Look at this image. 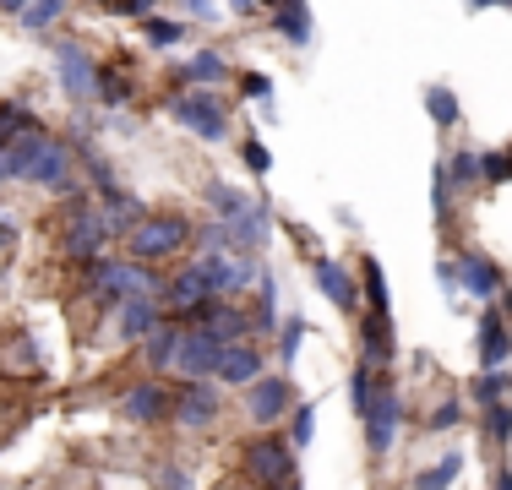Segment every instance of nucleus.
I'll return each mask as SVG.
<instances>
[{
    "mask_svg": "<svg viewBox=\"0 0 512 490\" xmlns=\"http://www.w3.org/2000/svg\"><path fill=\"white\" fill-rule=\"evenodd\" d=\"M169 409H175V387L158 382V376H137L126 392L115 398V414L126 425H142V431H153V425H169Z\"/></svg>",
    "mask_w": 512,
    "mask_h": 490,
    "instance_id": "8",
    "label": "nucleus"
},
{
    "mask_svg": "<svg viewBox=\"0 0 512 490\" xmlns=\"http://www.w3.org/2000/svg\"><path fill=\"white\" fill-rule=\"evenodd\" d=\"M442 164H447L453 191H474V186H480V147H453V153H442Z\"/></svg>",
    "mask_w": 512,
    "mask_h": 490,
    "instance_id": "37",
    "label": "nucleus"
},
{
    "mask_svg": "<svg viewBox=\"0 0 512 490\" xmlns=\"http://www.w3.org/2000/svg\"><path fill=\"white\" fill-rule=\"evenodd\" d=\"M93 6H104L109 17H137V22H148L158 0H93Z\"/></svg>",
    "mask_w": 512,
    "mask_h": 490,
    "instance_id": "46",
    "label": "nucleus"
},
{
    "mask_svg": "<svg viewBox=\"0 0 512 490\" xmlns=\"http://www.w3.org/2000/svg\"><path fill=\"white\" fill-rule=\"evenodd\" d=\"M267 229H273V207H267L262 196H251V207L229 224V235H235V256H251V262H256V256L267 251Z\"/></svg>",
    "mask_w": 512,
    "mask_h": 490,
    "instance_id": "23",
    "label": "nucleus"
},
{
    "mask_svg": "<svg viewBox=\"0 0 512 490\" xmlns=\"http://www.w3.org/2000/svg\"><path fill=\"white\" fill-rule=\"evenodd\" d=\"M109 245H115V235H109V224L99 213V196L88 186H77L66 196V207H60V256L88 267V262H99V256H109Z\"/></svg>",
    "mask_w": 512,
    "mask_h": 490,
    "instance_id": "3",
    "label": "nucleus"
},
{
    "mask_svg": "<svg viewBox=\"0 0 512 490\" xmlns=\"http://www.w3.org/2000/svg\"><path fill=\"white\" fill-rule=\"evenodd\" d=\"M224 82H235V60H229L224 49H197V55L186 60V88L218 93Z\"/></svg>",
    "mask_w": 512,
    "mask_h": 490,
    "instance_id": "24",
    "label": "nucleus"
},
{
    "mask_svg": "<svg viewBox=\"0 0 512 490\" xmlns=\"http://www.w3.org/2000/svg\"><path fill=\"white\" fill-rule=\"evenodd\" d=\"M463 463H469V458H463L458 447H453V452H442L436 463H425V469L414 474V490H453V485H458V474H463Z\"/></svg>",
    "mask_w": 512,
    "mask_h": 490,
    "instance_id": "32",
    "label": "nucleus"
},
{
    "mask_svg": "<svg viewBox=\"0 0 512 490\" xmlns=\"http://www.w3.org/2000/svg\"><path fill=\"white\" fill-rule=\"evenodd\" d=\"M153 485H158V490H197V480H191V469H186L180 458H164V463H158V469H153Z\"/></svg>",
    "mask_w": 512,
    "mask_h": 490,
    "instance_id": "44",
    "label": "nucleus"
},
{
    "mask_svg": "<svg viewBox=\"0 0 512 490\" xmlns=\"http://www.w3.org/2000/svg\"><path fill=\"white\" fill-rule=\"evenodd\" d=\"M256 6H262V0H229V11H235V17H256Z\"/></svg>",
    "mask_w": 512,
    "mask_h": 490,
    "instance_id": "50",
    "label": "nucleus"
},
{
    "mask_svg": "<svg viewBox=\"0 0 512 490\" xmlns=\"http://www.w3.org/2000/svg\"><path fill=\"white\" fill-rule=\"evenodd\" d=\"M360 305L371 316H393V294H387V273H382V262H376L371 251H360Z\"/></svg>",
    "mask_w": 512,
    "mask_h": 490,
    "instance_id": "26",
    "label": "nucleus"
},
{
    "mask_svg": "<svg viewBox=\"0 0 512 490\" xmlns=\"http://www.w3.org/2000/svg\"><path fill=\"white\" fill-rule=\"evenodd\" d=\"M425 115H431V126H436V131H453L458 120H463L458 93L447 88V82H431V88H425Z\"/></svg>",
    "mask_w": 512,
    "mask_h": 490,
    "instance_id": "33",
    "label": "nucleus"
},
{
    "mask_svg": "<svg viewBox=\"0 0 512 490\" xmlns=\"http://www.w3.org/2000/svg\"><path fill=\"white\" fill-rule=\"evenodd\" d=\"M0 186H39V191H77V153L50 126H33L28 137L0 147Z\"/></svg>",
    "mask_w": 512,
    "mask_h": 490,
    "instance_id": "1",
    "label": "nucleus"
},
{
    "mask_svg": "<svg viewBox=\"0 0 512 490\" xmlns=\"http://www.w3.org/2000/svg\"><path fill=\"white\" fill-rule=\"evenodd\" d=\"M0 284H6V267H0Z\"/></svg>",
    "mask_w": 512,
    "mask_h": 490,
    "instance_id": "55",
    "label": "nucleus"
},
{
    "mask_svg": "<svg viewBox=\"0 0 512 490\" xmlns=\"http://www.w3.org/2000/svg\"><path fill=\"white\" fill-rule=\"evenodd\" d=\"M284 490H289V485H284Z\"/></svg>",
    "mask_w": 512,
    "mask_h": 490,
    "instance_id": "56",
    "label": "nucleus"
},
{
    "mask_svg": "<svg viewBox=\"0 0 512 490\" xmlns=\"http://www.w3.org/2000/svg\"><path fill=\"white\" fill-rule=\"evenodd\" d=\"M251 294H256L251 322H256V343H262V338H273V333H278V322H284V316H278V278L262 267V273H256V289H251Z\"/></svg>",
    "mask_w": 512,
    "mask_h": 490,
    "instance_id": "29",
    "label": "nucleus"
},
{
    "mask_svg": "<svg viewBox=\"0 0 512 490\" xmlns=\"http://www.w3.org/2000/svg\"><path fill=\"white\" fill-rule=\"evenodd\" d=\"M240 93H246V98H262V104H267V98H273V77H262V71H246V77H240Z\"/></svg>",
    "mask_w": 512,
    "mask_h": 490,
    "instance_id": "47",
    "label": "nucleus"
},
{
    "mask_svg": "<svg viewBox=\"0 0 512 490\" xmlns=\"http://www.w3.org/2000/svg\"><path fill=\"white\" fill-rule=\"evenodd\" d=\"M289 490H306V485H300V480H295V485H289Z\"/></svg>",
    "mask_w": 512,
    "mask_h": 490,
    "instance_id": "54",
    "label": "nucleus"
},
{
    "mask_svg": "<svg viewBox=\"0 0 512 490\" xmlns=\"http://www.w3.org/2000/svg\"><path fill=\"white\" fill-rule=\"evenodd\" d=\"M360 425H365V452H371V463H387V452L398 447V431H404V392L393 387V376L376 387L371 414H365Z\"/></svg>",
    "mask_w": 512,
    "mask_h": 490,
    "instance_id": "7",
    "label": "nucleus"
},
{
    "mask_svg": "<svg viewBox=\"0 0 512 490\" xmlns=\"http://www.w3.org/2000/svg\"><path fill=\"white\" fill-rule=\"evenodd\" d=\"M491 490H512V463H507V458L496 463V474H491Z\"/></svg>",
    "mask_w": 512,
    "mask_h": 490,
    "instance_id": "49",
    "label": "nucleus"
},
{
    "mask_svg": "<svg viewBox=\"0 0 512 490\" xmlns=\"http://www.w3.org/2000/svg\"><path fill=\"white\" fill-rule=\"evenodd\" d=\"M126 71H131V60H104V66H99V93H93V98L109 104V109H120L131 98V77H126Z\"/></svg>",
    "mask_w": 512,
    "mask_h": 490,
    "instance_id": "34",
    "label": "nucleus"
},
{
    "mask_svg": "<svg viewBox=\"0 0 512 490\" xmlns=\"http://www.w3.org/2000/svg\"><path fill=\"white\" fill-rule=\"evenodd\" d=\"M240 474L256 490H284L300 480V452L289 447V436L278 431H256L246 447H240Z\"/></svg>",
    "mask_w": 512,
    "mask_h": 490,
    "instance_id": "4",
    "label": "nucleus"
},
{
    "mask_svg": "<svg viewBox=\"0 0 512 490\" xmlns=\"http://www.w3.org/2000/svg\"><path fill=\"white\" fill-rule=\"evenodd\" d=\"M474 431L485 436V447H491L496 458H507V447H512V403H491V409H474Z\"/></svg>",
    "mask_w": 512,
    "mask_h": 490,
    "instance_id": "28",
    "label": "nucleus"
},
{
    "mask_svg": "<svg viewBox=\"0 0 512 490\" xmlns=\"http://www.w3.org/2000/svg\"><path fill=\"white\" fill-rule=\"evenodd\" d=\"M469 11H496V6H512V0H463Z\"/></svg>",
    "mask_w": 512,
    "mask_h": 490,
    "instance_id": "52",
    "label": "nucleus"
},
{
    "mask_svg": "<svg viewBox=\"0 0 512 490\" xmlns=\"http://www.w3.org/2000/svg\"><path fill=\"white\" fill-rule=\"evenodd\" d=\"M77 289L88 294V305H99V311H115L120 300H126V256H99V262H88L77 273Z\"/></svg>",
    "mask_w": 512,
    "mask_h": 490,
    "instance_id": "14",
    "label": "nucleus"
},
{
    "mask_svg": "<svg viewBox=\"0 0 512 490\" xmlns=\"http://www.w3.org/2000/svg\"><path fill=\"white\" fill-rule=\"evenodd\" d=\"M142 39H148L153 49H180L186 44V22L180 17H148L142 22Z\"/></svg>",
    "mask_w": 512,
    "mask_h": 490,
    "instance_id": "41",
    "label": "nucleus"
},
{
    "mask_svg": "<svg viewBox=\"0 0 512 490\" xmlns=\"http://www.w3.org/2000/svg\"><path fill=\"white\" fill-rule=\"evenodd\" d=\"M474 360H480V371L512 365V316H502L496 305H485L480 322H474Z\"/></svg>",
    "mask_w": 512,
    "mask_h": 490,
    "instance_id": "15",
    "label": "nucleus"
},
{
    "mask_svg": "<svg viewBox=\"0 0 512 490\" xmlns=\"http://www.w3.org/2000/svg\"><path fill=\"white\" fill-rule=\"evenodd\" d=\"M180 338H186V327L180 322H158L148 338L137 343V360H142V371L148 376H158V382H164V376H175V360H180Z\"/></svg>",
    "mask_w": 512,
    "mask_h": 490,
    "instance_id": "18",
    "label": "nucleus"
},
{
    "mask_svg": "<svg viewBox=\"0 0 512 490\" xmlns=\"http://www.w3.org/2000/svg\"><path fill=\"white\" fill-rule=\"evenodd\" d=\"M158 322H164V305L158 300H120L115 311H109V333L120 343H142Z\"/></svg>",
    "mask_w": 512,
    "mask_h": 490,
    "instance_id": "22",
    "label": "nucleus"
},
{
    "mask_svg": "<svg viewBox=\"0 0 512 490\" xmlns=\"http://www.w3.org/2000/svg\"><path fill=\"white\" fill-rule=\"evenodd\" d=\"M66 11H71V0H28V11H22V17H17V28L39 39V33L60 28V17H66Z\"/></svg>",
    "mask_w": 512,
    "mask_h": 490,
    "instance_id": "35",
    "label": "nucleus"
},
{
    "mask_svg": "<svg viewBox=\"0 0 512 490\" xmlns=\"http://www.w3.org/2000/svg\"><path fill=\"white\" fill-rule=\"evenodd\" d=\"M11 245H17V218H11L6 207H0V256H6Z\"/></svg>",
    "mask_w": 512,
    "mask_h": 490,
    "instance_id": "48",
    "label": "nucleus"
},
{
    "mask_svg": "<svg viewBox=\"0 0 512 490\" xmlns=\"http://www.w3.org/2000/svg\"><path fill=\"white\" fill-rule=\"evenodd\" d=\"M186 11L191 17H213V0H186Z\"/></svg>",
    "mask_w": 512,
    "mask_h": 490,
    "instance_id": "51",
    "label": "nucleus"
},
{
    "mask_svg": "<svg viewBox=\"0 0 512 490\" xmlns=\"http://www.w3.org/2000/svg\"><path fill=\"white\" fill-rule=\"evenodd\" d=\"M453 180H447V164L436 158V169H431V213H436V224L442 229H453Z\"/></svg>",
    "mask_w": 512,
    "mask_h": 490,
    "instance_id": "40",
    "label": "nucleus"
},
{
    "mask_svg": "<svg viewBox=\"0 0 512 490\" xmlns=\"http://www.w3.org/2000/svg\"><path fill=\"white\" fill-rule=\"evenodd\" d=\"M382 382H387L382 371H371L365 360H355V371H349V409H355V420L371 414V398H376V387H382Z\"/></svg>",
    "mask_w": 512,
    "mask_h": 490,
    "instance_id": "36",
    "label": "nucleus"
},
{
    "mask_svg": "<svg viewBox=\"0 0 512 490\" xmlns=\"http://www.w3.org/2000/svg\"><path fill=\"white\" fill-rule=\"evenodd\" d=\"M0 11H6V17H22V11H28V0H0Z\"/></svg>",
    "mask_w": 512,
    "mask_h": 490,
    "instance_id": "53",
    "label": "nucleus"
},
{
    "mask_svg": "<svg viewBox=\"0 0 512 490\" xmlns=\"http://www.w3.org/2000/svg\"><path fill=\"white\" fill-rule=\"evenodd\" d=\"M469 403H474V409H491V403H512V365L474 376V382H469Z\"/></svg>",
    "mask_w": 512,
    "mask_h": 490,
    "instance_id": "31",
    "label": "nucleus"
},
{
    "mask_svg": "<svg viewBox=\"0 0 512 490\" xmlns=\"http://www.w3.org/2000/svg\"><path fill=\"white\" fill-rule=\"evenodd\" d=\"M197 245V224L186 213H169V207H148V218L126 229V262L142 267H164L175 256H186Z\"/></svg>",
    "mask_w": 512,
    "mask_h": 490,
    "instance_id": "2",
    "label": "nucleus"
},
{
    "mask_svg": "<svg viewBox=\"0 0 512 490\" xmlns=\"http://www.w3.org/2000/svg\"><path fill=\"white\" fill-rule=\"evenodd\" d=\"M191 262H197V273L207 278L213 300H246V294L256 289V273H262V262H251V256H213V251H197Z\"/></svg>",
    "mask_w": 512,
    "mask_h": 490,
    "instance_id": "9",
    "label": "nucleus"
},
{
    "mask_svg": "<svg viewBox=\"0 0 512 490\" xmlns=\"http://www.w3.org/2000/svg\"><path fill=\"white\" fill-rule=\"evenodd\" d=\"M207 300H213V289H207V278L197 273V262L175 267V273L164 278V294H158L164 316H169V322H180V327H197V316L207 311Z\"/></svg>",
    "mask_w": 512,
    "mask_h": 490,
    "instance_id": "10",
    "label": "nucleus"
},
{
    "mask_svg": "<svg viewBox=\"0 0 512 490\" xmlns=\"http://www.w3.org/2000/svg\"><path fill=\"white\" fill-rule=\"evenodd\" d=\"M202 202H207V213H213V224H235V218L251 207V196L235 191V186H224V180H207Z\"/></svg>",
    "mask_w": 512,
    "mask_h": 490,
    "instance_id": "30",
    "label": "nucleus"
},
{
    "mask_svg": "<svg viewBox=\"0 0 512 490\" xmlns=\"http://www.w3.org/2000/svg\"><path fill=\"white\" fill-rule=\"evenodd\" d=\"M360 360L371 371L393 376V360H398V338H393V316H360Z\"/></svg>",
    "mask_w": 512,
    "mask_h": 490,
    "instance_id": "19",
    "label": "nucleus"
},
{
    "mask_svg": "<svg viewBox=\"0 0 512 490\" xmlns=\"http://www.w3.org/2000/svg\"><path fill=\"white\" fill-rule=\"evenodd\" d=\"M197 327L213 343H256V322H251V311L240 300H207V311L197 316Z\"/></svg>",
    "mask_w": 512,
    "mask_h": 490,
    "instance_id": "17",
    "label": "nucleus"
},
{
    "mask_svg": "<svg viewBox=\"0 0 512 490\" xmlns=\"http://www.w3.org/2000/svg\"><path fill=\"white\" fill-rule=\"evenodd\" d=\"M289 447H295V452H306L311 447V441H316V403L306 398V403H295V409H289Z\"/></svg>",
    "mask_w": 512,
    "mask_h": 490,
    "instance_id": "42",
    "label": "nucleus"
},
{
    "mask_svg": "<svg viewBox=\"0 0 512 490\" xmlns=\"http://www.w3.org/2000/svg\"><path fill=\"white\" fill-rule=\"evenodd\" d=\"M99 213H104L109 235L126 240V229L137 224V218H148V207H142V196H131L126 186H115V191H104V196H99Z\"/></svg>",
    "mask_w": 512,
    "mask_h": 490,
    "instance_id": "25",
    "label": "nucleus"
},
{
    "mask_svg": "<svg viewBox=\"0 0 512 490\" xmlns=\"http://www.w3.org/2000/svg\"><path fill=\"white\" fill-rule=\"evenodd\" d=\"M463 420H469V403H463V398H442V403H431V409H425L420 425H425L431 436H453Z\"/></svg>",
    "mask_w": 512,
    "mask_h": 490,
    "instance_id": "38",
    "label": "nucleus"
},
{
    "mask_svg": "<svg viewBox=\"0 0 512 490\" xmlns=\"http://www.w3.org/2000/svg\"><path fill=\"white\" fill-rule=\"evenodd\" d=\"M218 349H224V343H213L202 327H186V338H180V360H175V376H180V382H213Z\"/></svg>",
    "mask_w": 512,
    "mask_h": 490,
    "instance_id": "21",
    "label": "nucleus"
},
{
    "mask_svg": "<svg viewBox=\"0 0 512 490\" xmlns=\"http://www.w3.org/2000/svg\"><path fill=\"white\" fill-rule=\"evenodd\" d=\"M246 398V420L256 431H273L278 420H289V409H295V382H289V371H267L256 387L240 392Z\"/></svg>",
    "mask_w": 512,
    "mask_h": 490,
    "instance_id": "13",
    "label": "nucleus"
},
{
    "mask_svg": "<svg viewBox=\"0 0 512 490\" xmlns=\"http://www.w3.org/2000/svg\"><path fill=\"white\" fill-rule=\"evenodd\" d=\"M311 278H316V289L327 294V305H338V311H360V278L349 273L338 256H316Z\"/></svg>",
    "mask_w": 512,
    "mask_h": 490,
    "instance_id": "20",
    "label": "nucleus"
},
{
    "mask_svg": "<svg viewBox=\"0 0 512 490\" xmlns=\"http://www.w3.org/2000/svg\"><path fill=\"white\" fill-rule=\"evenodd\" d=\"M240 164H246V175L262 180L267 169H273V153H267V142H262V137H246V142H240Z\"/></svg>",
    "mask_w": 512,
    "mask_h": 490,
    "instance_id": "45",
    "label": "nucleus"
},
{
    "mask_svg": "<svg viewBox=\"0 0 512 490\" xmlns=\"http://www.w3.org/2000/svg\"><path fill=\"white\" fill-rule=\"evenodd\" d=\"M267 376V360H262V343H229L218 349V365H213V382L229 387V392H246Z\"/></svg>",
    "mask_w": 512,
    "mask_h": 490,
    "instance_id": "16",
    "label": "nucleus"
},
{
    "mask_svg": "<svg viewBox=\"0 0 512 490\" xmlns=\"http://www.w3.org/2000/svg\"><path fill=\"white\" fill-rule=\"evenodd\" d=\"M512 180V147H480V186H507Z\"/></svg>",
    "mask_w": 512,
    "mask_h": 490,
    "instance_id": "43",
    "label": "nucleus"
},
{
    "mask_svg": "<svg viewBox=\"0 0 512 490\" xmlns=\"http://www.w3.org/2000/svg\"><path fill=\"white\" fill-rule=\"evenodd\" d=\"M169 120L180 131H191L197 142H224L235 131V109L229 98L207 93V88H186V93H169Z\"/></svg>",
    "mask_w": 512,
    "mask_h": 490,
    "instance_id": "5",
    "label": "nucleus"
},
{
    "mask_svg": "<svg viewBox=\"0 0 512 490\" xmlns=\"http://www.w3.org/2000/svg\"><path fill=\"white\" fill-rule=\"evenodd\" d=\"M267 22H273V33L289 49H306L311 44V6H306V0H284V6H278Z\"/></svg>",
    "mask_w": 512,
    "mask_h": 490,
    "instance_id": "27",
    "label": "nucleus"
},
{
    "mask_svg": "<svg viewBox=\"0 0 512 490\" xmlns=\"http://www.w3.org/2000/svg\"><path fill=\"white\" fill-rule=\"evenodd\" d=\"M55 82L77 109L93 104V93H99V60H93L77 39H60L55 44Z\"/></svg>",
    "mask_w": 512,
    "mask_h": 490,
    "instance_id": "12",
    "label": "nucleus"
},
{
    "mask_svg": "<svg viewBox=\"0 0 512 490\" xmlns=\"http://www.w3.org/2000/svg\"><path fill=\"white\" fill-rule=\"evenodd\" d=\"M306 333H311V322L306 316H284V322H278V371H289V365H295V354H300V343H306Z\"/></svg>",
    "mask_w": 512,
    "mask_h": 490,
    "instance_id": "39",
    "label": "nucleus"
},
{
    "mask_svg": "<svg viewBox=\"0 0 512 490\" xmlns=\"http://www.w3.org/2000/svg\"><path fill=\"white\" fill-rule=\"evenodd\" d=\"M224 420V387L218 382H175V409H169V425L186 436H202Z\"/></svg>",
    "mask_w": 512,
    "mask_h": 490,
    "instance_id": "6",
    "label": "nucleus"
},
{
    "mask_svg": "<svg viewBox=\"0 0 512 490\" xmlns=\"http://www.w3.org/2000/svg\"><path fill=\"white\" fill-rule=\"evenodd\" d=\"M453 273H458V294H474V300H485V305H496L512 289L507 273H502V262H496V256H485L480 245H458Z\"/></svg>",
    "mask_w": 512,
    "mask_h": 490,
    "instance_id": "11",
    "label": "nucleus"
}]
</instances>
